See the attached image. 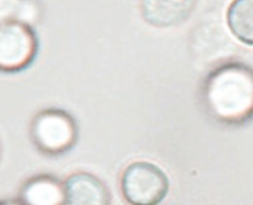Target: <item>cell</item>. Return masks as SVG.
<instances>
[{
  "label": "cell",
  "instance_id": "cell-1",
  "mask_svg": "<svg viewBox=\"0 0 253 205\" xmlns=\"http://www.w3.org/2000/svg\"><path fill=\"white\" fill-rule=\"evenodd\" d=\"M202 101L211 118L239 126L253 118V68L244 63H224L208 75Z\"/></svg>",
  "mask_w": 253,
  "mask_h": 205
},
{
  "label": "cell",
  "instance_id": "cell-2",
  "mask_svg": "<svg viewBox=\"0 0 253 205\" xmlns=\"http://www.w3.org/2000/svg\"><path fill=\"white\" fill-rule=\"evenodd\" d=\"M78 136L75 119L62 108H45L32 120V141L41 153L47 156H59L72 149Z\"/></svg>",
  "mask_w": 253,
  "mask_h": 205
},
{
  "label": "cell",
  "instance_id": "cell-3",
  "mask_svg": "<svg viewBox=\"0 0 253 205\" xmlns=\"http://www.w3.org/2000/svg\"><path fill=\"white\" fill-rule=\"evenodd\" d=\"M169 190L166 172L147 161H136L121 176L122 196L130 205H159Z\"/></svg>",
  "mask_w": 253,
  "mask_h": 205
},
{
  "label": "cell",
  "instance_id": "cell-4",
  "mask_svg": "<svg viewBox=\"0 0 253 205\" xmlns=\"http://www.w3.org/2000/svg\"><path fill=\"white\" fill-rule=\"evenodd\" d=\"M38 38L31 24L8 21L0 24V71H24L36 59Z\"/></svg>",
  "mask_w": 253,
  "mask_h": 205
},
{
  "label": "cell",
  "instance_id": "cell-5",
  "mask_svg": "<svg viewBox=\"0 0 253 205\" xmlns=\"http://www.w3.org/2000/svg\"><path fill=\"white\" fill-rule=\"evenodd\" d=\"M63 183V205H110L108 187L91 172H75Z\"/></svg>",
  "mask_w": 253,
  "mask_h": 205
},
{
  "label": "cell",
  "instance_id": "cell-6",
  "mask_svg": "<svg viewBox=\"0 0 253 205\" xmlns=\"http://www.w3.org/2000/svg\"><path fill=\"white\" fill-rule=\"evenodd\" d=\"M21 205H63L64 183L51 175H37L24 183L19 195Z\"/></svg>",
  "mask_w": 253,
  "mask_h": 205
},
{
  "label": "cell",
  "instance_id": "cell-7",
  "mask_svg": "<svg viewBox=\"0 0 253 205\" xmlns=\"http://www.w3.org/2000/svg\"><path fill=\"white\" fill-rule=\"evenodd\" d=\"M227 23L235 37L253 46V0L232 1L227 12Z\"/></svg>",
  "mask_w": 253,
  "mask_h": 205
},
{
  "label": "cell",
  "instance_id": "cell-8",
  "mask_svg": "<svg viewBox=\"0 0 253 205\" xmlns=\"http://www.w3.org/2000/svg\"><path fill=\"white\" fill-rule=\"evenodd\" d=\"M192 3L186 1H146L143 3V17L154 25L168 26L170 24H177V19L188 17L186 8H193Z\"/></svg>",
  "mask_w": 253,
  "mask_h": 205
},
{
  "label": "cell",
  "instance_id": "cell-9",
  "mask_svg": "<svg viewBox=\"0 0 253 205\" xmlns=\"http://www.w3.org/2000/svg\"><path fill=\"white\" fill-rule=\"evenodd\" d=\"M28 5H21V3L16 1H0V24L8 23V21H23V15H25V9Z\"/></svg>",
  "mask_w": 253,
  "mask_h": 205
},
{
  "label": "cell",
  "instance_id": "cell-10",
  "mask_svg": "<svg viewBox=\"0 0 253 205\" xmlns=\"http://www.w3.org/2000/svg\"><path fill=\"white\" fill-rule=\"evenodd\" d=\"M0 205H21L19 200H1Z\"/></svg>",
  "mask_w": 253,
  "mask_h": 205
},
{
  "label": "cell",
  "instance_id": "cell-11",
  "mask_svg": "<svg viewBox=\"0 0 253 205\" xmlns=\"http://www.w3.org/2000/svg\"><path fill=\"white\" fill-rule=\"evenodd\" d=\"M1 156H3V146H1V142H0V161H1Z\"/></svg>",
  "mask_w": 253,
  "mask_h": 205
}]
</instances>
